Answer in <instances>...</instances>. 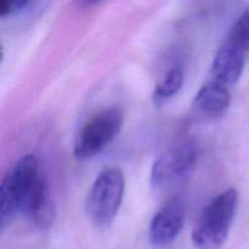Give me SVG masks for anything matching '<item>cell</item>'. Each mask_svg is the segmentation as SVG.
Here are the masks:
<instances>
[{
  "label": "cell",
  "mask_w": 249,
  "mask_h": 249,
  "mask_svg": "<svg viewBox=\"0 0 249 249\" xmlns=\"http://www.w3.org/2000/svg\"><path fill=\"white\" fill-rule=\"evenodd\" d=\"M18 201V212L23 213L39 229L51 225L55 216L49 185L33 155H24L7 173Z\"/></svg>",
  "instance_id": "6da1fadb"
},
{
  "label": "cell",
  "mask_w": 249,
  "mask_h": 249,
  "mask_svg": "<svg viewBox=\"0 0 249 249\" xmlns=\"http://www.w3.org/2000/svg\"><path fill=\"white\" fill-rule=\"evenodd\" d=\"M237 202V191L228 189L203 209L192 231V242L197 248L219 249L225 243L235 219Z\"/></svg>",
  "instance_id": "7a4b0ae2"
},
{
  "label": "cell",
  "mask_w": 249,
  "mask_h": 249,
  "mask_svg": "<svg viewBox=\"0 0 249 249\" xmlns=\"http://www.w3.org/2000/svg\"><path fill=\"white\" fill-rule=\"evenodd\" d=\"M125 192V178L118 168L100 173L87 197V213L94 225L107 228L116 219Z\"/></svg>",
  "instance_id": "3957f363"
},
{
  "label": "cell",
  "mask_w": 249,
  "mask_h": 249,
  "mask_svg": "<svg viewBox=\"0 0 249 249\" xmlns=\"http://www.w3.org/2000/svg\"><path fill=\"white\" fill-rule=\"evenodd\" d=\"M124 113L121 107H109L92 116L75 138L73 155L85 160L101 153L122 130Z\"/></svg>",
  "instance_id": "277c9868"
},
{
  "label": "cell",
  "mask_w": 249,
  "mask_h": 249,
  "mask_svg": "<svg viewBox=\"0 0 249 249\" xmlns=\"http://www.w3.org/2000/svg\"><path fill=\"white\" fill-rule=\"evenodd\" d=\"M198 160V147L195 142L179 143L156 160L151 169V185L156 189L170 187L189 178Z\"/></svg>",
  "instance_id": "5b68a950"
},
{
  "label": "cell",
  "mask_w": 249,
  "mask_h": 249,
  "mask_svg": "<svg viewBox=\"0 0 249 249\" xmlns=\"http://www.w3.org/2000/svg\"><path fill=\"white\" fill-rule=\"evenodd\" d=\"M185 223V206L180 198L168 201L151 220L148 238L153 247H165L177 240Z\"/></svg>",
  "instance_id": "8992f818"
},
{
  "label": "cell",
  "mask_w": 249,
  "mask_h": 249,
  "mask_svg": "<svg viewBox=\"0 0 249 249\" xmlns=\"http://www.w3.org/2000/svg\"><path fill=\"white\" fill-rule=\"evenodd\" d=\"M231 105L228 87L209 80L201 87L194 100V111L204 121H216L226 114Z\"/></svg>",
  "instance_id": "52a82bcc"
},
{
  "label": "cell",
  "mask_w": 249,
  "mask_h": 249,
  "mask_svg": "<svg viewBox=\"0 0 249 249\" xmlns=\"http://www.w3.org/2000/svg\"><path fill=\"white\" fill-rule=\"evenodd\" d=\"M245 63L246 53L235 44L226 40L214 56L212 63V80L228 88L236 84L242 75Z\"/></svg>",
  "instance_id": "ba28073f"
},
{
  "label": "cell",
  "mask_w": 249,
  "mask_h": 249,
  "mask_svg": "<svg viewBox=\"0 0 249 249\" xmlns=\"http://www.w3.org/2000/svg\"><path fill=\"white\" fill-rule=\"evenodd\" d=\"M184 84V72L180 66H174L167 72L162 82L156 87L153 92V102L156 106H162L174 97Z\"/></svg>",
  "instance_id": "9c48e42d"
},
{
  "label": "cell",
  "mask_w": 249,
  "mask_h": 249,
  "mask_svg": "<svg viewBox=\"0 0 249 249\" xmlns=\"http://www.w3.org/2000/svg\"><path fill=\"white\" fill-rule=\"evenodd\" d=\"M228 40L240 48L246 55L249 53V9L236 19Z\"/></svg>",
  "instance_id": "30bf717a"
},
{
  "label": "cell",
  "mask_w": 249,
  "mask_h": 249,
  "mask_svg": "<svg viewBox=\"0 0 249 249\" xmlns=\"http://www.w3.org/2000/svg\"><path fill=\"white\" fill-rule=\"evenodd\" d=\"M32 2L29 0H0V17L18 12L28 7Z\"/></svg>",
  "instance_id": "8fae6325"
},
{
  "label": "cell",
  "mask_w": 249,
  "mask_h": 249,
  "mask_svg": "<svg viewBox=\"0 0 249 249\" xmlns=\"http://www.w3.org/2000/svg\"><path fill=\"white\" fill-rule=\"evenodd\" d=\"M2 57H4V53H2V48H1V45H0V63H1Z\"/></svg>",
  "instance_id": "7c38bea8"
}]
</instances>
